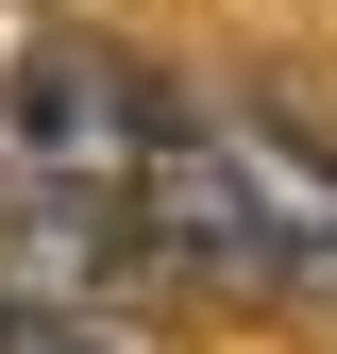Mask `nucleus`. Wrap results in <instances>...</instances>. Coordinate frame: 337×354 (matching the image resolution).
<instances>
[{
    "mask_svg": "<svg viewBox=\"0 0 337 354\" xmlns=\"http://www.w3.org/2000/svg\"><path fill=\"white\" fill-rule=\"evenodd\" d=\"M0 354H118L84 304H0Z\"/></svg>",
    "mask_w": 337,
    "mask_h": 354,
    "instance_id": "3",
    "label": "nucleus"
},
{
    "mask_svg": "<svg viewBox=\"0 0 337 354\" xmlns=\"http://www.w3.org/2000/svg\"><path fill=\"white\" fill-rule=\"evenodd\" d=\"M202 136H220L253 236H270V287H337V152L304 118H270V102H202Z\"/></svg>",
    "mask_w": 337,
    "mask_h": 354,
    "instance_id": "2",
    "label": "nucleus"
},
{
    "mask_svg": "<svg viewBox=\"0 0 337 354\" xmlns=\"http://www.w3.org/2000/svg\"><path fill=\"white\" fill-rule=\"evenodd\" d=\"M152 136H168V84L135 51H102V34H34L17 84H0V152H17L51 203H135Z\"/></svg>",
    "mask_w": 337,
    "mask_h": 354,
    "instance_id": "1",
    "label": "nucleus"
}]
</instances>
